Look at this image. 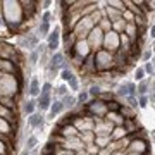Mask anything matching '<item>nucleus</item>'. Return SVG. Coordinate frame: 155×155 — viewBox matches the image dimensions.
<instances>
[{
    "label": "nucleus",
    "instance_id": "nucleus-1",
    "mask_svg": "<svg viewBox=\"0 0 155 155\" xmlns=\"http://www.w3.org/2000/svg\"><path fill=\"white\" fill-rule=\"evenodd\" d=\"M64 148H62L59 143H53V141H48V143L43 146V150H41V155H57L59 152H62Z\"/></svg>",
    "mask_w": 155,
    "mask_h": 155
},
{
    "label": "nucleus",
    "instance_id": "nucleus-2",
    "mask_svg": "<svg viewBox=\"0 0 155 155\" xmlns=\"http://www.w3.org/2000/svg\"><path fill=\"white\" fill-rule=\"evenodd\" d=\"M57 47H59V30L55 28V30L48 35V50L55 52Z\"/></svg>",
    "mask_w": 155,
    "mask_h": 155
},
{
    "label": "nucleus",
    "instance_id": "nucleus-3",
    "mask_svg": "<svg viewBox=\"0 0 155 155\" xmlns=\"http://www.w3.org/2000/svg\"><path fill=\"white\" fill-rule=\"evenodd\" d=\"M64 66V57H62V53H53L50 59V69L52 71H55L57 67H62Z\"/></svg>",
    "mask_w": 155,
    "mask_h": 155
},
{
    "label": "nucleus",
    "instance_id": "nucleus-4",
    "mask_svg": "<svg viewBox=\"0 0 155 155\" xmlns=\"http://www.w3.org/2000/svg\"><path fill=\"white\" fill-rule=\"evenodd\" d=\"M36 105L40 107L41 110L50 109V95H43V93H41L40 97H38V103H36Z\"/></svg>",
    "mask_w": 155,
    "mask_h": 155
},
{
    "label": "nucleus",
    "instance_id": "nucleus-5",
    "mask_svg": "<svg viewBox=\"0 0 155 155\" xmlns=\"http://www.w3.org/2000/svg\"><path fill=\"white\" fill-rule=\"evenodd\" d=\"M30 124H31V128H40V126H43V117H41V114H31Z\"/></svg>",
    "mask_w": 155,
    "mask_h": 155
},
{
    "label": "nucleus",
    "instance_id": "nucleus-6",
    "mask_svg": "<svg viewBox=\"0 0 155 155\" xmlns=\"http://www.w3.org/2000/svg\"><path fill=\"white\" fill-rule=\"evenodd\" d=\"M30 93L33 97H40V83H38V78H33L30 83Z\"/></svg>",
    "mask_w": 155,
    "mask_h": 155
},
{
    "label": "nucleus",
    "instance_id": "nucleus-7",
    "mask_svg": "<svg viewBox=\"0 0 155 155\" xmlns=\"http://www.w3.org/2000/svg\"><path fill=\"white\" fill-rule=\"evenodd\" d=\"M62 110H64V105H62V102L57 100L55 103H52V105H50V117H55V115H57V114H61Z\"/></svg>",
    "mask_w": 155,
    "mask_h": 155
},
{
    "label": "nucleus",
    "instance_id": "nucleus-8",
    "mask_svg": "<svg viewBox=\"0 0 155 155\" xmlns=\"http://www.w3.org/2000/svg\"><path fill=\"white\" fill-rule=\"evenodd\" d=\"M74 103H76V98H74V97H69V95H66V97H64V100H62V105H64V107H67V109H71Z\"/></svg>",
    "mask_w": 155,
    "mask_h": 155
},
{
    "label": "nucleus",
    "instance_id": "nucleus-9",
    "mask_svg": "<svg viewBox=\"0 0 155 155\" xmlns=\"http://www.w3.org/2000/svg\"><path fill=\"white\" fill-rule=\"evenodd\" d=\"M35 105H36V102H33V100H30L28 103H24V112L26 114H35Z\"/></svg>",
    "mask_w": 155,
    "mask_h": 155
},
{
    "label": "nucleus",
    "instance_id": "nucleus-10",
    "mask_svg": "<svg viewBox=\"0 0 155 155\" xmlns=\"http://www.w3.org/2000/svg\"><path fill=\"white\" fill-rule=\"evenodd\" d=\"M48 33V21H41V24H40V35L41 36H45Z\"/></svg>",
    "mask_w": 155,
    "mask_h": 155
},
{
    "label": "nucleus",
    "instance_id": "nucleus-11",
    "mask_svg": "<svg viewBox=\"0 0 155 155\" xmlns=\"http://www.w3.org/2000/svg\"><path fill=\"white\" fill-rule=\"evenodd\" d=\"M35 146H36V138H35V136H30V138H28V150H33Z\"/></svg>",
    "mask_w": 155,
    "mask_h": 155
},
{
    "label": "nucleus",
    "instance_id": "nucleus-12",
    "mask_svg": "<svg viewBox=\"0 0 155 155\" xmlns=\"http://www.w3.org/2000/svg\"><path fill=\"white\" fill-rule=\"evenodd\" d=\"M69 86H71V90H78V79H76V76H71V79H69Z\"/></svg>",
    "mask_w": 155,
    "mask_h": 155
},
{
    "label": "nucleus",
    "instance_id": "nucleus-13",
    "mask_svg": "<svg viewBox=\"0 0 155 155\" xmlns=\"http://www.w3.org/2000/svg\"><path fill=\"white\" fill-rule=\"evenodd\" d=\"M50 92H52V84L50 83H45L43 88H41V93H43V95H50Z\"/></svg>",
    "mask_w": 155,
    "mask_h": 155
},
{
    "label": "nucleus",
    "instance_id": "nucleus-14",
    "mask_svg": "<svg viewBox=\"0 0 155 155\" xmlns=\"http://www.w3.org/2000/svg\"><path fill=\"white\" fill-rule=\"evenodd\" d=\"M71 76H72L71 71H67V69H62V79H64V81H69V79H71Z\"/></svg>",
    "mask_w": 155,
    "mask_h": 155
},
{
    "label": "nucleus",
    "instance_id": "nucleus-15",
    "mask_svg": "<svg viewBox=\"0 0 155 155\" xmlns=\"http://www.w3.org/2000/svg\"><path fill=\"white\" fill-rule=\"evenodd\" d=\"M86 98H88V93H79L78 95V102H81V103L86 102Z\"/></svg>",
    "mask_w": 155,
    "mask_h": 155
},
{
    "label": "nucleus",
    "instance_id": "nucleus-16",
    "mask_svg": "<svg viewBox=\"0 0 155 155\" xmlns=\"http://www.w3.org/2000/svg\"><path fill=\"white\" fill-rule=\"evenodd\" d=\"M90 95H93V97L100 95V90H98V86H92V88H90Z\"/></svg>",
    "mask_w": 155,
    "mask_h": 155
},
{
    "label": "nucleus",
    "instance_id": "nucleus-17",
    "mask_svg": "<svg viewBox=\"0 0 155 155\" xmlns=\"http://www.w3.org/2000/svg\"><path fill=\"white\" fill-rule=\"evenodd\" d=\"M36 59H38V50H35L33 53L30 55V61H31V64H35L36 62Z\"/></svg>",
    "mask_w": 155,
    "mask_h": 155
},
{
    "label": "nucleus",
    "instance_id": "nucleus-18",
    "mask_svg": "<svg viewBox=\"0 0 155 155\" xmlns=\"http://www.w3.org/2000/svg\"><path fill=\"white\" fill-rule=\"evenodd\" d=\"M66 92H67L66 86H59V88H57V95H66Z\"/></svg>",
    "mask_w": 155,
    "mask_h": 155
},
{
    "label": "nucleus",
    "instance_id": "nucleus-19",
    "mask_svg": "<svg viewBox=\"0 0 155 155\" xmlns=\"http://www.w3.org/2000/svg\"><path fill=\"white\" fill-rule=\"evenodd\" d=\"M136 79H143V69H138L136 71Z\"/></svg>",
    "mask_w": 155,
    "mask_h": 155
},
{
    "label": "nucleus",
    "instance_id": "nucleus-20",
    "mask_svg": "<svg viewBox=\"0 0 155 155\" xmlns=\"http://www.w3.org/2000/svg\"><path fill=\"white\" fill-rule=\"evenodd\" d=\"M140 107H146V97H141V98H140Z\"/></svg>",
    "mask_w": 155,
    "mask_h": 155
},
{
    "label": "nucleus",
    "instance_id": "nucleus-21",
    "mask_svg": "<svg viewBox=\"0 0 155 155\" xmlns=\"http://www.w3.org/2000/svg\"><path fill=\"white\" fill-rule=\"evenodd\" d=\"M145 71H146V72H152V71H154L152 64H146V66H145Z\"/></svg>",
    "mask_w": 155,
    "mask_h": 155
},
{
    "label": "nucleus",
    "instance_id": "nucleus-22",
    "mask_svg": "<svg viewBox=\"0 0 155 155\" xmlns=\"http://www.w3.org/2000/svg\"><path fill=\"white\" fill-rule=\"evenodd\" d=\"M140 92H141V93L146 92V84H145V83H141V84H140Z\"/></svg>",
    "mask_w": 155,
    "mask_h": 155
},
{
    "label": "nucleus",
    "instance_id": "nucleus-23",
    "mask_svg": "<svg viewBox=\"0 0 155 155\" xmlns=\"http://www.w3.org/2000/svg\"><path fill=\"white\" fill-rule=\"evenodd\" d=\"M152 36L155 38V26H152Z\"/></svg>",
    "mask_w": 155,
    "mask_h": 155
},
{
    "label": "nucleus",
    "instance_id": "nucleus-24",
    "mask_svg": "<svg viewBox=\"0 0 155 155\" xmlns=\"http://www.w3.org/2000/svg\"><path fill=\"white\" fill-rule=\"evenodd\" d=\"M64 155H67V154H64ZM69 155H71V154H69Z\"/></svg>",
    "mask_w": 155,
    "mask_h": 155
}]
</instances>
